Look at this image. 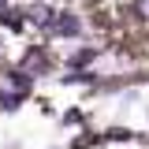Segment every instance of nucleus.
<instances>
[{
  "label": "nucleus",
  "mask_w": 149,
  "mask_h": 149,
  "mask_svg": "<svg viewBox=\"0 0 149 149\" xmlns=\"http://www.w3.org/2000/svg\"><path fill=\"white\" fill-rule=\"evenodd\" d=\"M56 30H60V34H67V37H74V34H78V19L63 11V15L56 19Z\"/></svg>",
  "instance_id": "1"
},
{
  "label": "nucleus",
  "mask_w": 149,
  "mask_h": 149,
  "mask_svg": "<svg viewBox=\"0 0 149 149\" xmlns=\"http://www.w3.org/2000/svg\"><path fill=\"white\" fill-rule=\"evenodd\" d=\"M8 78H11V86H19V90H22V86L30 82V78H26V74H22V71H11V74H8Z\"/></svg>",
  "instance_id": "2"
},
{
  "label": "nucleus",
  "mask_w": 149,
  "mask_h": 149,
  "mask_svg": "<svg viewBox=\"0 0 149 149\" xmlns=\"http://www.w3.org/2000/svg\"><path fill=\"white\" fill-rule=\"evenodd\" d=\"M34 19H37V22H52V11H45V8H34Z\"/></svg>",
  "instance_id": "3"
},
{
  "label": "nucleus",
  "mask_w": 149,
  "mask_h": 149,
  "mask_svg": "<svg viewBox=\"0 0 149 149\" xmlns=\"http://www.w3.org/2000/svg\"><path fill=\"white\" fill-rule=\"evenodd\" d=\"M134 11H138V19H149V0H138Z\"/></svg>",
  "instance_id": "4"
},
{
  "label": "nucleus",
  "mask_w": 149,
  "mask_h": 149,
  "mask_svg": "<svg viewBox=\"0 0 149 149\" xmlns=\"http://www.w3.org/2000/svg\"><path fill=\"white\" fill-rule=\"evenodd\" d=\"M4 4H8V0H0V8H4Z\"/></svg>",
  "instance_id": "5"
}]
</instances>
